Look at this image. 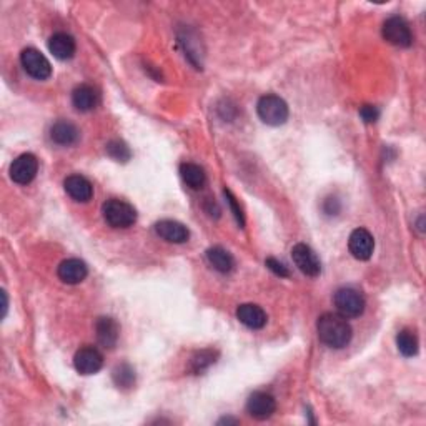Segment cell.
<instances>
[{
    "label": "cell",
    "mask_w": 426,
    "mask_h": 426,
    "mask_svg": "<svg viewBox=\"0 0 426 426\" xmlns=\"http://www.w3.org/2000/svg\"><path fill=\"white\" fill-rule=\"evenodd\" d=\"M20 62L24 71L35 80H45L52 75V66L47 57L37 49H25L20 54Z\"/></svg>",
    "instance_id": "5b68a950"
},
{
    "label": "cell",
    "mask_w": 426,
    "mask_h": 426,
    "mask_svg": "<svg viewBox=\"0 0 426 426\" xmlns=\"http://www.w3.org/2000/svg\"><path fill=\"white\" fill-rule=\"evenodd\" d=\"M104 220L112 229H128L137 221V212L130 203L118 198H110L102 207Z\"/></svg>",
    "instance_id": "7a4b0ae2"
},
{
    "label": "cell",
    "mask_w": 426,
    "mask_h": 426,
    "mask_svg": "<svg viewBox=\"0 0 426 426\" xmlns=\"http://www.w3.org/2000/svg\"><path fill=\"white\" fill-rule=\"evenodd\" d=\"M114 382L118 388H130L135 383V372L130 365H118L114 372Z\"/></svg>",
    "instance_id": "603a6c76"
},
{
    "label": "cell",
    "mask_w": 426,
    "mask_h": 426,
    "mask_svg": "<svg viewBox=\"0 0 426 426\" xmlns=\"http://www.w3.org/2000/svg\"><path fill=\"white\" fill-rule=\"evenodd\" d=\"M225 197H226V202H229V205L231 208V212H233L235 219H237L238 225L243 226L245 225V219H243V213H242V208H240V205L237 203V198L233 197V193L230 192V190L225 188Z\"/></svg>",
    "instance_id": "d4e9b609"
},
{
    "label": "cell",
    "mask_w": 426,
    "mask_h": 426,
    "mask_svg": "<svg viewBox=\"0 0 426 426\" xmlns=\"http://www.w3.org/2000/svg\"><path fill=\"white\" fill-rule=\"evenodd\" d=\"M95 330H97V338H99V343L104 346V348L112 350L114 346L117 345L120 328H118V323L115 322L114 318L110 317L99 318L97 320Z\"/></svg>",
    "instance_id": "ac0fdd59"
},
{
    "label": "cell",
    "mask_w": 426,
    "mask_h": 426,
    "mask_svg": "<svg viewBox=\"0 0 426 426\" xmlns=\"http://www.w3.org/2000/svg\"><path fill=\"white\" fill-rule=\"evenodd\" d=\"M49 50L55 59L59 60H68L75 55L77 45L72 35L66 34V32H57L50 37L49 40Z\"/></svg>",
    "instance_id": "2e32d148"
},
{
    "label": "cell",
    "mask_w": 426,
    "mask_h": 426,
    "mask_svg": "<svg viewBox=\"0 0 426 426\" xmlns=\"http://www.w3.org/2000/svg\"><path fill=\"white\" fill-rule=\"evenodd\" d=\"M318 338L330 348H345L351 341L353 330L345 317L340 313H325L317 322Z\"/></svg>",
    "instance_id": "6da1fadb"
},
{
    "label": "cell",
    "mask_w": 426,
    "mask_h": 426,
    "mask_svg": "<svg viewBox=\"0 0 426 426\" xmlns=\"http://www.w3.org/2000/svg\"><path fill=\"white\" fill-rule=\"evenodd\" d=\"M37 172H39V160L32 154H22L11 165V178L18 185L30 183Z\"/></svg>",
    "instance_id": "ba28073f"
},
{
    "label": "cell",
    "mask_w": 426,
    "mask_h": 426,
    "mask_svg": "<svg viewBox=\"0 0 426 426\" xmlns=\"http://www.w3.org/2000/svg\"><path fill=\"white\" fill-rule=\"evenodd\" d=\"M207 260L210 265L220 273H229L233 270L235 260L233 257L221 247H213L207 252Z\"/></svg>",
    "instance_id": "44dd1931"
},
{
    "label": "cell",
    "mask_w": 426,
    "mask_h": 426,
    "mask_svg": "<svg viewBox=\"0 0 426 426\" xmlns=\"http://www.w3.org/2000/svg\"><path fill=\"white\" fill-rule=\"evenodd\" d=\"M107 154H109L114 160H117V162H127V160H130V157H132L130 148H128L123 142H120V140L110 142L109 145H107Z\"/></svg>",
    "instance_id": "cb8c5ba5"
},
{
    "label": "cell",
    "mask_w": 426,
    "mask_h": 426,
    "mask_svg": "<svg viewBox=\"0 0 426 426\" xmlns=\"http://www.w3.org/2000/svg\"><path fill=\"white\" fill-rule=\"evenodd\" d=\"M258 117L262 118L263 123L272 125V127H279L288 120V105L279 95L267 94L263 95L257 104Z\"/></svg>",
    "instance_id": "3957f363"
},
{
    "label": "cell",
    "mask_w": 426,
    "mask_h": 426,
    "mask_svg": "<svg viewBox=\"0 0 426 426\" xmlns=\"http://www.w3.org/2000/svg\"><path fill=\"white\" fill-rule=\"evenodd\" d=\"M2 298H4V307H2V308H4V313H2V317H6V313H7V305H8V303H7V293H6V291H2Z\"/></svg>",
    "instance_id": "f1b7e54d"
},
{
    "label": "cell",
    "mask_w": 426,
    "mask_h": 426,
    "mask_svg": "<svg viewBox=\"0 0 426 426\" xmlns=\"http://www.w3.org/2000/svg\"><path fill=\"white\" fill-rule=\"evenodd\" d=\"M360 115L367 123H373V122H377L379 117V110L373 105H363L360 109Z\"/></svg>",
    "instance_id": "484cf974"
},
{
    "label": "cell",
    "mask_w": 426,
    "mask_h": 426,
    "mask_svg": "<svg viewBox=\"0 0 426 426\" xmlns=\"http://www.w3.org/2000/svg\"><path fill=\"white\" fill-rule=\"evenodd\" d=\"M63 188H66L67 195L73 198L75 202H89L94 197V187H92L90 180H87L82 175H71L63 182Z\"/></svg>",
    "instance_id": "4fadbf2b"
},
{
    "label": "cell",
    "mask_w": 426,
    "mask_h": 426,
    "mask_svg": "<svg viewBox=\"0 0 426 426\" xmlns=\"http://www.w3.org/2000/svg\"><path fill=\"white\" fill-rule=\"evenodd\" d=\"M180 175H182L183 182L193 190H200L207 183V175L202 166L197 164H190V162L188 164H182L180 165Z\"/></svg>",
    "instance_id": "ffe728a7"
},
{
    "label": "cell",
    "mask_w": 426,
    "mask_h": 426,
    "mask_svg": "<svg viewBox=\"0 0 426 426\" xmlns=\"http://www.w3.org/2000/svg\"><path fill=\"white\" fill-rule=\"evenodd\" d=\"M291 258H293L295 265L298 267V270L305 273L307 276H318L322 272V263L317 253L313 252L308 245L305 243H296L291 248Z\"/></svg>",
    "instance_id": "52a82bcc"
},
{
    "label": "cell",
    "mask_w": 426,
    "mask_h": 426,
    "mask_svg": "<svg viewBox=\"0 0 426 426\" xmlns=\"http://www.w3.org/2000/svg\"><path fill=\"white\" fill-rule=\"evenodd\" d=\"M100 102V95L92 85L82 83L72 92V104L78 112H90Z\"/></svg>",
    "instance_id": "e0dca14e"
},
{
    "label": "cell",
    "mask_w": 426,
    "mask_h": 426,
    "mask_svg": "<svg viewBox=\"0 0 426 426\" xmlns=\"http://www.w3.org/2000/svg\"><path fill=\"white\" fill-rule=\"evenodd\" d=\"M276 401L270 393L265 391H255L250 395L247 401L248 415L255 420H268L275 413Z\"/></svg>",
    "instance_id": "30bf717a"
},
{
    "label": "cell",
    "mask_w": 426,
    "mask_h": 426,
    "mask_svg": "<svg viewBox=\"0 0 426 426\" xmlns=\"http://www.w3.org/2000/svg\"><path fill=\"white\" fill-rule=\"evenodd\" d=\"M155 231L160 238L170 243H185L190 237L188 229L175 220H162L155 225Z\"/></svg>",
    "instance_id": "9a60e30c"
},
{
    "label": "cell",
    "mask_w": 426,
    "mask_h": 426,
    "mask_svg": "<svg viewBox=\"0 0 426 426\" xmlns=\"http://www.w3.org/2000/svg\"><path fill=\"white\" fill-rule=\"evenodd\" d=\"M348 248L356 260H370L375 250L373 235L365 229L353 230L348 240Z\"/></svg>",
    "instance_id": "8fae6325"
},
{
    "label": "cell",
    "mask_w": 426,
    "mask_h": 426,
    "mask_svg": "<svg viewBox=\"0 0 426 426\" xmlns=\"http://www.w3.org/2000/svg\"><path fill=\"white\" fill-rule=\"evenodd\" d=\"M213 361H215V360H213V355L210 353V351H202V353L198 355L195 360H193V365H195V372H202L203 368L210 367Z\"/></svg>",
    "instance_id": "4316f807"
},
{
    "label": "cell",
    "mask_w": 426,
    "mask_h": 426,
    "mask_svg": "<svg viewBox=\"0 0 426 426\" xmlns=\"http://www.w3.org/2000/svg\"><path fill=\"white\" fill-rule=\"evenodd\" d=\"M383 37L396 47H410L413 42L408 22L401 17H391L383 24Z\"/></svg>",
    "instance_id": "8992f818"
},
{
    "label": "cell",
    "mask_w": 426,
    "mask_h": 426,
    "mask_svg": "<svg viewBox=\"0 0 426 426\" xmlns=\"http://www.w3.org/2000/svg\"><path fill=\"white\" fill-rule=\"evenodd\" d=\"M78 135H80L78 128L72 122H67V120H60V122L54 123L52 128H50V138L57 145L62 147L73 145L78 140Z\"/></svg>",
    "instance_id": "d6986e66"
},
{
    "label": "cell",
    "mask_w": 426,
    "mask_h": 426,
    "mask_svg": "<svg viewBox=\"0 0 426 426\" xmlns=\"http://www.w3.org/2000/svg\"><path fill=\"white\" fill-rule=\"evenodd\" d=\"M396 346L403 356H415L418 353V338L413 331L401 330L396 336Z\"/></svg>",
    "instance_id": "7402d4cb"
},
{
    "label": "cell",
    "mask_w": 426,
    "mask_h": 426,
    "mask_svg": "<svg viewBox=\"0 0 426 426\" xmlns=\"http://www.w3.org/2000/svg\"><path fill=\"white\" fill-rule=\"evenodd\" d=\"M238 322L250 330H262L267 325V313L262 307L253 303H243L237 308Z\"/></svg>",
    "instance_id": "5bb4252c"
},
{
    "label": "cell",
    "mask_w": 426,
    "mask_h": 426,
    "mask_svg": "<svg viewBox=\"0 0 426 426\" xmlns=\"http://www.w3.org/2000/svg\"><path fill=\"white\" fill-rule=\"evenodd\" d=\"M267 267L270 268V270L275 273V275H279V276H288L290 273H288V270H286V267L284 265V263L281 262H279V260H275V258H267Z\"/></svg>",
    "instance_id": "83f0119b"
},
{
    "label": "cell",
    "mask_w": 426,
    "mask_h": 426,
    "mask_svg": "<svg viewBox=\"0 0 426 426\" xmlns=\"http://www.w3.org/2000/svg\"><path fill=\"white\" fill-rule=\"evenodd\" d=\"M59 279L67 285H77L87 279L89 275V268L85 262L78 260V258H67L60 263L57 268Z\"/></svg>",
    "instance_id": "7c38bea8"
},
{
    "label": "cell",
    "mask_w": 426,
    "mask_h": 426,
    "mask_svg": "<svg viewBox=\"0 0 426 426\" xmlns=\"http://www.w3.org/2000/svg\"><path fill=\"white\" fill-rule=\"evenodd\" d=\"M73 367L80 375H94L104 367V356L94 346H82L73 356Z\"/></svg>",
    "instance_id": "9c48e42d"
},
{
    "label": "cell",
    "mask_w": 426,
    "mask_h": 426,
    "mask_svg": "<svg viewBox=\"0 0 426 426\" xmlns=\"http://www.w3.org/2000/svg\"><path fill=\"white\" fill-rule=\"evenodd\" d=\"M365 296L360 290L343 286L335 293V307L345 318H356L365 312Z\"/></svg>",
    "instance_id": "277c9868"
}]
</instances>
